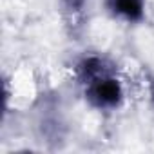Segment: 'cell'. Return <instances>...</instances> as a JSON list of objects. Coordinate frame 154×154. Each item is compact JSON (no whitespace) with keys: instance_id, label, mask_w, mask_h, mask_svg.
I'll use <instances>...</instances> for the list:
<instances>
[{"instance_id":"6da1fadb","label":"cell","mask_w":154,"mask_h":154,"mask_svg":"<svg viewBox=\"0 0 154 154\" xmlns=\"http://www.w3.org/2000/svg\"><path fill=\"white\" fill-rule=\"evenodd\" d=\"M85 96L91 102V105L98 109H114L120 105L123 98V89H122V84L114 76L107 72L87 84Z\"/></svg>"},{"instance_id":"3957f363","label":"cell","mask_w":154,"mask_h":154,"mask_svg":"<svg viewBox=\"0 0 154 154\" xmlns=\"http://www.w3.org/2000/svg\"><path fill=\"white\" fill-rule=\"evenodd\" d=\"M102 74H107V69H105L103 60L98 56H87L78 63V76L85 84L93 82L94 78H98Z\"/></svg>"},{"instance_id":"277c9868","label":"cell","mask_w":154,"mask_h":154,"mask_svg":"<svg viewBox=\"0 0 154 154\" xmlns=\"http://www.w3.org/2000/svg\"><path fill=\"white\" fill-rule=\"evenodd\" d=\"M62 4L69 9V11H80L85 4V0H62Z\"/></svg>"},{"instance_id":"7a4b0ae2","label":"cell","mask_w":154,"mask_h":154,"mask_svg":"<svg viewBox=\"0 0 154 154\" xmlns=\"http://www.w3.org/2000/svg\"><path fill=\"white\" fill-rule=\"evenodd\" d=\"M109 9L129 22H140L145 13L143 0H109Z\"/></svg>"}]
</instances>
